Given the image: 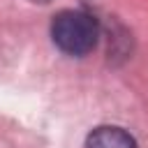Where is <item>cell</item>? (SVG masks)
Masks as SVG:
<instances>
[{"mask_svg": "<svg viewBox=\"0 0 148 148\" xmlns=\"http://www.w3.org/2000/svg\"><path fill=\"white\" fill-rule=\"evenodd\" d=\"M53 44L67 56H86L97 46L99 25L97 21L79 9H65L56 14L51 23Z\"/></svg>", "mask_w": 148, "mask_h": 148, "instance_id": "1", "label": "cell"}, {"mask_svg": "<svg viewBox=\"0 0 148 148\" xmlns=\"http://www.w3.org/2000/svg\"><path fill=\"white\" fill-rule=\"evenodd\" d=\"M86 148H136V141L130 132H125L120 127L102 125L88 134Z\"/></svg>", "mask_w": 148, "mask_h": 148, "instance_id": "2", "label": "cell"}, {"mask_svg": "<svg viewBox=\"0 0 148 148\" xmlns=\"http://www.w3.org/2000/svg\"><path fill=\"white\" fill-rule=\"evenodd\" d=\"M30 2H49V0H30Z\"/></svg>", "mask_w": 148, "mask_h": 148, "instance_id": "3", "label": "cell"}]
</instances>
